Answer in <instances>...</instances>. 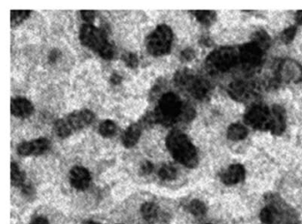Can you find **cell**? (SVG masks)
<instances>
[{"label":"cell","instance_id":"cell-1","mask_svg":"<svg viewBox=\"0 0 302 224\" xmlns=\"http://www.w3.org/2000/svg\"><path fill=\"white\" fill-rule=\"evenodd\" d=\"M166 145L173 158L187 168H195L198 165L199 157L197 150L185 134L173 130L166 138Z\"/></svg>","mask_w":302,"mask_h":224},{"label":"cell","instance_id":"cell-2","mask_svg":"<svg viewBox=\"0 0 302 224\" xmlns=\"http://www.w3.org/2000/svg\"><path fill=\"white\" fill-rule=\"evenodd\" d=\"M80 40L83 46L96 52L104 59H111L115 55V49L108 42L106 34L92 24L82 26Z\"/></svg>","mask_w":302,"mask_h":224},{"label":"cell","instance_id":"cell-3","mask_svg":"<svg viewBox=\"0 0 302 224\" xmlns=\"http://www.w3.org/2000/svg\"><path fill=\"white\" fill-rule=\"evenodd\" d=\"M182 111L183 105L179 97L173 92H168L159 100L153 114L156 122L169 127L181 119Z\"/></svg>","mask_w":302,"mask_h":224},{"label":"cell","instance_id":"cell-4","mask_svg":"<svg viewBox=\"0 0 302 224\" xmlns=\"http://www.w3.org/2000/svg\"><path fill=\"white\" fill-rule=\"evenodd\" d=\"M94 117V113L88 109L75 111L57 120L54 124V130L59 137L65 138L91 124Z\"/></svg>","mask_w":302,"mask_h":224},{"label":"cell","instance_id":"cell-5","mask_svg":"<svg viewBox=\"0 0 302 224\" xmlns=\"http://www.w3.org/2000/svg\"><path fill=\"white\" fill-rule=\"evenodd\" d=\"M239 61L240 51L232 47H222L207 56L206 66L212 73H223L236 66Z\"/></svg>","mask_w":302,"mask_h":224},{"label":"cell","instance_id":"cell-6","mask_svg":"<svg viewBox=\"0 0 302 224\" xmlns=\"http://www.w3.org/2000/svg\"><path fill=\"white\" fill-rule=\"evenodd\" d=\"M173 32L170 27L165 24L159 25L147 38V51L155 57L166 55L171 50Z\"/></svg>","mask_w":302,"mask_h":224},{"label":"cell","instance_id":"cell-7","mask_svg":"<svg viewBox=\"0 0 302 224\" xmlns=\"http://www.w3.org/2000/svg\"><path fill=\"white\" fill-rule=\"evenodd\" d=\"M175 82L178 86L185 87L195 99L204 100L210 94L211 86L207 80L193 76L189 71H179L175 75Z\"/></svg>","mask_w":302,"mask_h":224},{"label":"cell","instance_id":"cell-8","mask_svg":"<svg viewBox=\"0 0 302 224\" xmlns=\"http://www.w3.org/2000/svg\"><path fill=\"white\" fill-rule=\"evenodd\" d=\"M244 122L258 130H270L272 115L271 111L265 106H254L249 109L244 116Z\"/></svg>","mask_w":302,"mask_h":224},{"label":"cell","instance_id":"cell-9","mask_svg":"<svg viewBox=\"0 0 302 224\" xmlns=\"http://www.w3.org/2000/svg\"><path fill=\"white\" fill-rule=\"evenodd\" d=\"M240 59L243 65L249 68L256 67L261 64L263 51L253 42L245 44L240 48Z\"/></svg>","mask_w":302,"mask_h":224},{"label":"cell","instance_id":"cell-10","mask_svg":"<svg viewBox=\"0 0 302 224\" xmlns=\"http://www.w3.org/2000/svg\"><path fill=\"white\" fill-rule=\"evenodd\" d=\"M278 80L286 83H298L302 81V67L293 59H285L278 67Z\"/></svg>","mask_w":302,"mask_h":224},{"label":"cell","instance_id":"cell-11","mask_svg":"<svg viewBox=\"0 0 302 224\" xmlns=\"http://www.w3.org/2000/svg\"><path fill=\"white\" fill-rule=\"evenodd\" d=\"M228 92L233 100L244 102L251 100L255 95V88L251 83L236 81L229 85Z\"/></svg>","mask_w":302,"mask_h":224},{"label":"cell","instance_id":"cell-12","mask_svg":"<svg viewBox=\"0 0 302 224\" xmlns=\"http://www.w3.org/2000/svg\"><path fill=\"white\" fill-rule=\"evenodd\" d=\"M51 143L47 138L41 137L32 141L24 142L19 145L17 152L22 156L30 155H40L49 149Z\"/></svg>","mask_w":302,"mask_h":224},{"label":"cell","instance_id":"cell-13","mask_svg":"<svg viewBox=\"0 0 302 224\" xmlns=\"http://www.w3.org/2000/svg\"><path fill=\"white\" fill-rule=\"evenodd\" d=\"M90 172L83 167H75L69 173L71 185L78 191L86 190L91 183Z\"/></svg>","mask_w":302,"mask_h":224},{"label":"cell","instance_id":"cell-14","mask_svg":"<svg viewBox=\"0 0 302 224\" xmlns=\"http://www.w3.org/2000/svg\"><path fill=\"white\" fill-rule=\"evenodd\" d=\"M33 112V105L24 98H16L11 101V112L15 117L26 118L30 116Z\"/></svg>","mask_w":302,"mask_h":224},{"label":"cell","instance_id":"cell-15","mask_svg":"<svg viewBox=\"0 0 302 224\" xmlns=\"http://www.w3.org/2000/svg\"><path fill=\"white\" fill-rule=\"evenodd\" d=\"M271 115H272V121H271V132L275 135H281L282 133L286 129V111L285 109L280 106H274L271 109Z\"/></svg>","mask_w":302,"mask_h":224},{"label":"cell","instance_id":"cell-16","mask_svg":"<svg viewBox=\"0 0 302 224\" xmlns=\"http://www.w3.org/2000/svg\"><path fill=\"white\" fill-rule=\"evenodd\" d=\"M244 175L245 171L244 167L240 164H235L230 167L227 170L224 171L222 175V181L227 185H232L243 181Z\"/></svg>","mask_w":302,"mask_h":224},{"label":"cell","instance_id":"cell-17","mask_svg":"<svg viewBox=\"0 0 302 224\" xmlns=\"http://www.w3.org/2000/svg\"><path fill=\"white\" fill-rule=\"evenodd\" d=\"M141 124L133 123L125 130L122 136V144L126 148H131L137 145L141 136Z\"/></svg>","mask_w":302,"mask_h":224},{"label":"cell","instance_id":"cell-18","mask_svg":"<svg viewBox=\"0 0 302 224\" xmlns=\"http://www.w3.org/2000/svg\"><path fill=\"white\" fill-rule=\"evenodd\" d=\"M248 131L244 125L235 123L230 126L228 129V137L233 141H240L247 136Z\"/></svg>","mask_w":302,"mask_h":224},{"label":"cell","instance_id":"cell-19","mask_svg":"<svg viewBox=\"0 0 302 224\" xmlns=\"http://www.w3.org/2000/svg\"><path fill=\"white\" fill-rule=\"evenodd\" d=\"M141 215L148 223H153L157 219L158 207L155 204L147 202L141 207Z\"/></svg>","mask_w":302,"mask_h":224},{"label":"cell","instance_id":"cell-20","mask_svg":"<svg viewBox=\"0 0 302 224\" xmlns=\"http://www.w3.org/2000/svg\"><path fill=\"white\" fill-rule=\"evenodd\" d=\"M25 182V174L16 163L11 164V183L13 186L21 187Z\"/></svg>","mask_w":302,"mask_h":224},{"label":"cell","instance_id":"cell-21","mask_svg":"<svg viewBox=\"0 0 302 224\" xmlns=\"http://www.w3.org/2000/svg\"><path fill=\"white\" fill-rule=\"evenodd\" d=\"M253 43L259 46L261 50L264 51L265 49L269 48L270 45V38L269 35L266 33L263 30H258L256 33L253 35Z\"/></svg>","mask_w":302,"mask_h":224},{"label":"cell","instance_id":"cell-22","mask_svg":"<svg viewBox=\"0 0 302 224\" xmlns=\"http://www.w3.org/2000/svg\"><path fill=\"white\" fill-rule=\"evenodd\" d=\"M178 171L174 167L170 165H164L159 170V177L164 181H172L177 177Z\"/></svg>","mask_w":302,"mask_h":224},{"label":"cell","instance_id":"cell-23","mask_svg":"<svg viewBox=\"0 0 302 224\" xmlns=\"http://www.w3.org/2000/svg\"><path fill=\"white\" fill-rule=\"evenodd\" d=\"M192 13L199 22L205 25H209L215 18V12L214 11H193Z\"/></svg>","mask_w":302,"mask_h":224},{"label":"cell","instance_id":"cell-24","mask_svg":"<svg viewBox=\"0 0 302 224\" xmlns=\"http://www.w3.org/2000/svg\"><path fill=\"white\" fill-rule=\"evenodd\" d=\"M99 130L102 137H112L116 131V123L113 120H104L103 122L100 124Z\"/></svg>","mask_w":302,"mask_h":224},{"label":"cell","instance_id":"cell-25","mask_svg":"<svg viewBox=\"0 0 302 224\" xmlns=\"http://www.w3.org/2000/svg\"><path fill=\"white\" fill-rule=\"evenodd\" d=\"M189 211L195 216H202L207 213V207L202 201L194 199L189 205Z\"/></svg>","mask_w":302,"mask_h":224},{"label":"cell","instance_id":"cell-26","mask_svg":"<svg viewBox=\"0 0 302 224\" xmlns=\"http://www.w3.org/2000/svg\"><path fill=\"white\" fill-rule=\"evenodd\" d=\"M277 215L276 209L271 207H266L261 212L260 218L264 224H271L274 222L275 216Z\"/></svg>","mask_w":302,"mask_h":224},{"label":"cell","instance_id":"cell-27","mask_svg":"<svg viewBox=\"0 0 302 224\" xmlns=\"http://www.w3.org/2000/svg\"><path fill=\"white\" fill-rule=\"evenodd\" d=\"M30 11H11V26L19 25L29 16Z\"/></svg>","mask_w":302,"mask_h":224},{"label":"cell","instance_id":"cell-28","mask_svg":"<svg viewBox=\"0 0 302 224\" xmlns=\"http://www.w3.org/2000/svg\"><path fill=\"white\" fill-rule=\"evenodd\" d=\"M122 59L124 61L126 66L130 68H136L138 66V58L137 55L133 53H126L122 57Z\"/></svg>","mask_w":302,"mask_h":224},{"label":"cell","instance_id":"cell-29","mask_svg":"<svg viewBox=\"0 0 302 224\" xmlns=\"http://www.w3.org/2000/svg\"><path fill=\"white\" fill-rule=\"evenodd\" d=\"M296 34V27L292 26L288 29H286L282 34V40L286 44H290L294 40V37Z\"/></svg>","mask_w":302,"mask_h":224},{"label":"cell","instance_id":"cell-30","mask_svg":"<svg viewBox=\"0 0 302 224\" xmlns=\"http://www.w3.org/2000/svg\"><path fill=\"white\" fill-rule=\"evenodd\" d=\"M180 58L182 61H190L195 58V52L190 48H187L185 50L182 51Z\"/></svg>","mask_w":302,"mask_h":224},{"label":"cell","instance_id":"cell-31","mask_svg":"<svg viewBox=\"0 0 302 224\" xmlns=\"http://www.w3.org/2000/svg\"><path fill=\"white\" fill-rule=\"evenodd\" d=\"M81 16L84 21L87 22V24H91V22L95 19V12L94 11H81Z\"/></svg>","mask_w":302,"mask_h":224},{"label":"cell","instance_id":"cell-32","mask_svg":"<svg viewBox=\"0 0 302 224\" xmlns=\"http://www.w3.org/2000/svg\"><path fill=\"white\" fill-rule=\"evenodd\" d=\"M153 170V165L152 162H145L140 167V174L143 175L150 174Z\"/></svg>","mask_w":302,"mask_h":224},{"label":"cell","instance_id":"cell-33","mask_svg":"<svg viewBox=\"0 0 302 224\" xmlns=\"http://www.w3.org/2000/svg\"><path fill=\"white\" fill-rule=\"evenodd\" d=\"M21 188V192L23 193V195L26 196L27 198H31L33 197L35 194V190H34L33 187L29 184H23Z\"/></svg>","mask_w":302,"mask_h":224},{"label":"cell","instance_id":"cell-34","mask_svg":"<svg viewBox=\"0 0 302 224\" xmlns=\"http://www.w3.org/2000/svg\"><path fill=\"white\" fill-rule=\"evenodd\" d=\"M60 57V52L57 49H54L51 52L49 56H48V58H49L50 62H55Z\"/></svg>","mask_w":302,"mask_h":224},{"label":"cell","instance_id":"cell-35","mask_svg":"<svg viewBox=\"0 0 302 224\" xmlns=\"http://www.w3.org/2000/svg\"><path fill=\"white\" fill-rule=\"evenodd\" d=\"M110 83L114 84V85H118V84H120L121 83V77L118 74L114 73L111 75V77H110Z\"/></svg>","mask_w":302,"mask_h":224},{"label":"cell","instance_id":"cell-36","mask_svg":"<svg viewBox=\"0 0 302 224\" xmlns=\"http://www.w3.org/2000/svg\"><path fill=\"white\" fill-rule=\"evenodd\" d=\"M30 224H49V223L45 217L39 216V217H37L34 220L31 221Z\"/></svg>","mask_w":302,"mask_h":224},{"label":"cell","instance_id":"cell-37","mask_svg":"<svg viewBox=\"0 0 302 224\" xmlns=\"http://www.w3.org/2000/svg\"><path fill=\"white\" fill-rule=\"evenodd\" d=\"M296 20L299 24L302 25V11H299L296 13Z\"/></svg>","mask_w":302,"mask_h":224},{"label":"cell","instance_id":"cell-38","mask_svg":"<svg viewBox=\"0 0 302 224\" xmlns=\"http://www.w3.org/2000/svg\"><path fill=\"white\" fill-rule=\"evenodd\" d=\"M201 43H202V45L206 46H210V45H211L210 39L207 38H203L202 39H201Z\"/></svg>","mask_w":302,"mask_h":224},{"label":"cell","instance_id":"cell-39","mask_svg":"<svg viewBox=\"0 0 302 224\" xmlns=\"http://www.w3.org/2000/svg\"><path fill=\"white\" fill-rule=\"evenodd\" d=\"M83 224H98V223H96V222H93V221H89V222H86V223H84Z\"/></svg>","mask_w":302,"mask_h":224}]
</instances>
